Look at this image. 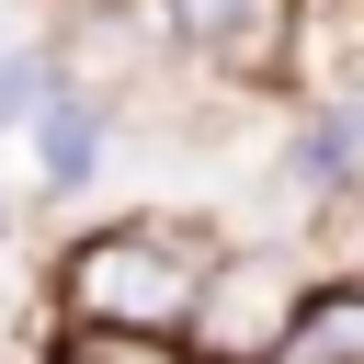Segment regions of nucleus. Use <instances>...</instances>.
Wrapping results in <instances>:
<instances>
[{
  "label": "nucleus",
  "mask_w": 364,
  "mask_h": 364,
  "mask_svg": "<svg viewBox=\"0 0 364 364\" xmlns=\"http://www.w3.org/2000/svg\"><path fill=\"white\" fill-rule=\"evenodd\" d=\"M216 262H228V228L216 216L136 205V216L68 239L46 284H57V318H91V330H193Z\"/></svg>",
  "instance_id": "f257e3e1"
},
{
  "label": "nucleus",
  "mask_w": 364,
  "mask_h": 364,
  "mask_svg": "<svg viewBox=\"0 0 364 364\" xmlns=\"http://www.w3.org/2000/svg\"><path fill=\"white\" fill-rule=\"evenodd\" d=\"M46 364H205V353H193V330H91V318H68Z\"/></svg>",
  "instance_id": "423d86ee"
},
{
  "label": "nucleus",
  "mask_w": 364,
  "mask_h": 364,
  "mask_svg": "<svg viewBox=\"0 0 364 364\" xmlns=\"http://www.w3.org/2000/svg\"><path fill=\"white\" fill-rule=\"evenodd\" d=\"M307 262H318V273H364V171L307 216Z\"/></svg>",
  "instance_id": "0eeeda50"
},
{
  "label": "nucleus",
  "mask_w": 364,
  "mask_h": 364,
  "mask_svg": "<svg viewBox=\"0 0 364 364\" xmlns=\"http://www.w3.org/2000/svg\"><path fill=\"white\" fill-rule=\"evenodd\" d=\"M57 91V46H0V136H23Z\"/></svg>",
  "instance_id": "6e6552de"
},
{
  "label": "nucleus",
  "mask_w": 364,
  "mask_h": 364,
  "mask_svg": "<svg viewBox=\"0 0 364 364\" xmlns=\"http://www.w3.org/2000/svg\"><path fill=\"white\" fill-rule=\"evenodd\" d=\"M307 284H318L307 250H239L228 239V262H216V284L193 307V353L205 364H273V341L296 330V296Z\"/></svg>",
  "instance_id": "7ed1b4c3"
},
{
  "label": "nucleus",
  "mask_w": 364,
  "mask_h": 364,
  "mask_svg": "<svg viewBox=\"0 0 364 364\" xmlns=\"http://www.w3.org/2000/svg\"><path fill=\"white\" fill-rule=\"evenodd\" d=\"M23 136H34V193H91V171H102V148H114V102L80 91V80H57Z\"/></svg>",
  "instance_id": "39448f33"
},
{
  "label": "nucleus",
  "mask_w": 364,
  "mask_h": 364,
  "mask_svg": "<svg viewBox=\"0 0 364 364\" xmlns=\"http://www.w3.org/2000/svg\"><path fill=\"white\" fill-rule=\"evenodd\" d=\"M353 171H364V80H330L318 102H296V125H284V148H273V193H284L296 216H318Z\"/></svg>",
  "instance_id": "20e7f679"
},
{
  "label": "nucleus",
  "mask_w": 364,
  "mask_h": 364,
  "mask_svg": "<svg viewBox=\"0 0 364 364\" xmlns=\"http://www.w3.org/2000/svg\"><path fill=\"white\" fill-rule=\"evenodd\" d=\"M159 11V46L228 91H284L296 80V46H307V0H148Z\"/></svg>",
  "instance_id": "f03ea898"
}]
</instances>
